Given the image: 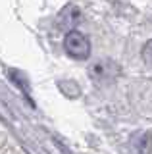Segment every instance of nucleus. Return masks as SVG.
Wrapping results in <instances>:
<instances>
[{"instance_id": "f257e3e1", "label": "nucleus", "mask_w": 152, "mask_h": 154, "mask_svg": "<svg viewBox=\"0 0 152 154\" xmlns=\"http://www.w3.org/2000/svg\"><path fill=\"white\" fill-rule=\"evenodd\" d=\"M89 75L98 85H110L120 77V66L112 60H96L89 66Z\"/></svg>"}, {"instance_id": "f03ea898", "label": "nucleus", "mask_w": 152, "mask_h": 154, "mask_svg": "<svg viewBox=\"0 0 152 154\" xmlns=\"http://www.w3.org/2000/svg\"><path fill=\"white\" fill-rule=\"evenodd\" d=\"M64 46H65V52L75 58V60H87L89 54H91V42L89 38L79 31H69L64 38Z\"/></svg>"}, {"instance_id": "7ed1b4c3", "label": "nucleus", "mask_w": 152, "mask_h": 154, "mask_svg": "<svg viewBox=\"0 0 152 154\" xmlns=\"http://www.w3.org/2000/svg\"><path fill=\"white\" fill-rule=\"evenodd\" d=\"M131 146L137 154H152V135L148 131H137L131 137Z\"/></svg>"}, {"instance_id": "20e7f679", "label": "nucleus", "mask_w": 152, "mask_h": 154, "mask_svg": "<svg viewBox=\"0 0 152 154\" xmlns=\"http://www.w3.org/2000/svg\"><path fill=\"white\" fill-rule=\"evenodd\" d=\"M81 17V14H79V10L75 8V6H68V8H64L62 10V14L58 16V25L62 29H71L77 23V19Z\"/></svg>"}, {"instance_id": "39448f33", "label": "nucleus", "mask_w": 152, "mask_h": 154, "mask_svg": "<svg viewBox=\"0 0 152 154\" xmlns=\"http://www.w3.org/2000/svg\"><path fill=\"white\" fill-rule=\"evenodd\" d=\"M142 60H144L146 66L152 67V38L144 45V48H142Z\"/></svg>"}]
</instances>
